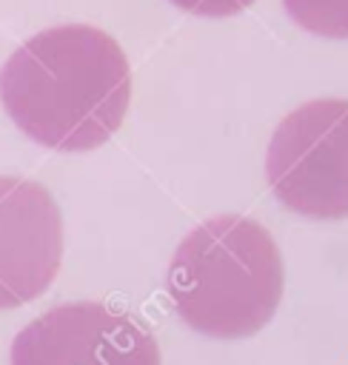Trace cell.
Here are the masks:
<instances>
[{
	"mask_svg": "<svg viewBox=\"0 0 348 365\" xmlns=\"http://www.w3.org/2000/svg\"><path fill=\"white\" fill-rule=\"evenodd\" d=\"M282 9L308 34L348 40V0H282Z\"/></svg>",
	"mask_w": 348,
	"mask_h": 365,
	"instance_id": "obj_6",
	"label": "cell"
},
{
	"mask_svg": "<svg viewBox=\"0 0 348 365\" xmlns=\"http://www.w3.org/2000/svg\"><path fill=\"white\" fill-rule=\"evenodd\" d=\"M171 3L197 17H231L248 9L254 0H171Z\"/></svg>",
	"mask_w": 348,
	"mask_h": 365,
	"instance_id": "obj_7",
	"label": "cell"
},
{
	"mask_svg": "<svg viewBox=\"0 0 348 365\" xmlns=\"http://www.w3.org/2000/svg\"><path fill=\"white\" fill-rule=\"evenodd\" d=\"M0 103L34 143L54 151H91L123 125L131 68L120 43L103 29L54 26L20 43L3 63Z\"/></svg>",
	"mask_w": 348,
	"mask_h": 365,
	"instance_id": "obj_1",
	"label": "cell"
},
{
	"mask_svg": "<svg viewBox=\"0 0 348 365\" xmlns=\"http://www.w3.org/2000/svg\"><path fill=\"white\" fill-rule=\"evenodd\" d=\"M11 365H160V345L137 317L77 299L31 319L11 342Z\"/></svg>",
	"mask_w": 348,
	"mask_h": 365,
	"instance_id": "obj_4",
	"label": "cell"
},
{
	"mask_svg": "<svg viewBox=\"0 0 348 365\" xmlns=\"http://www.w3.org/2000/svg\"><path fill=\"white\" fill-rule=\"evenodd\" d=\"M265 180L300 217H348V100H311L282 117L268 143Z\"/></svg>",
	"mask_w": 348,
	"mask_h": 365,
	"instance_id": "obj_3",
	"label": "cell"
},
{
	"mask_svg": "<svg viewBox=\"0 0 348 365\" xmlns=\"http://www.w3.org/2000/svg\"><path fill=\"white\" fill-rule=\"evenodd\" d=\"M63 262V217L37 180L0 174V311L48 291Z\"/></svg>",
	"mask_w": 348,
	"mask_h": 365,
	"instance_id": "obj_5",
	"label": "cell"
},
{
	"mask_svg": "<svg viewBox=\"0 0 348 365\" xmlns=\"http://www.w3.org/2000/svg\"><path fill=\"white\" fill-rule=\"evenodd\" d=\"M282 285L285 271L274 237L240 214H220L188 231L165 271L177 317L211 339L262 331L280 308Z\"/></svg>",
	"mask_w": 348,
	"mask_h": 365,
	"instance_id": "obj_2",
	"label": "cell"
}]
</instances>
